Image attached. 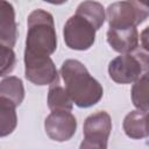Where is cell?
Listing matches in <instances>:
<instances>
[{"instance_id":"1","label":"cell","mask_w":149,"mask_h":149,"mask_svg":"<svg viewBox=\"0 0 149 149\" xmlns=\"http://www.w3.org/2000/svg\"><path fill=\"white\" fill-rule=\"evenodd\" d=\"M65 90L73 104L80 108L91 107L100 101L104 94L101 84L93 78L86 66L77 59H66L61 66Z\"/></svg>"},{"instance_id":"2","label":"cell","mask_w":149,"mask_h":149,"mask_svg":"<svg viewBox=\"0 0 149 149\" xmlns=\"http://www.w3.org/2000/svg\"><path fill=\"white\" fill-rule=\"evenodd\" d=\"M26 55L50 56L57 49V35L52 15L43 9L33 10L27 19Z\"/></svg>"},{"instance_id":"3","label":"cell","mask_w":149,"mask_h":149,"mask_svg":"<svg viewBox=\"0 0 149 149\" xmlns=\"http://www.w3.org/2000/svg\"><path fill=\"white\" fill-rule=\"evenodd\" d=\"M149 9L139 0H122L111 3L106 9L109 28H132L144 22Z\"/></svg>"},{"instance_id":"4","label":"cell","mask_w":149,"mask_h":149,"mask_svg":"<svg viewBox=\"0 0 149 149\" xmlns=\"http://www.w3.org/2000/svg\"><path fill=\"white\" fill-rule=\"evenodd\" d=\"M112 130V120L107 112L99 111L88 115L83 126L84 140L80 148L106 149L108 137Z\"/></svg>"},{"instance_id":"5","label":"cell","mask_w":149,"mask_h":149,"mask_svg":"<svg viewBox=\"0 0 149 149\" xmlns=\"http://www.w3.org/2000/svg\"><path fill=\"white\" fill-rule=\"evenodd\" d=\"M97 29L85 17L74 14L68 19L63 28V37L68 48L72 50H87L95 41Z\"/></svg>"},{"instance_id":"6","label":"cell","mask_w":149,"mask_h":149,"mask_svg":"<svg viewBox=\"0 0 149 149\" xmlns=\"http://www.w3.org/2000/svg\"><path fill=\"white\" fill-rule=\"evenodd\" d=\"M24 77L35 85H51L59 80L55 63L50 56H34L24 54Z\"/></svg>"},{"instance_id":"7","label":"cell","mask_w":149,"mask_h":149,"mask_svg":"<svg viewBox=\"0 0 149 149\" xmlns=\"http://www.w3.org/2000/svg\"><path fill=\"white\" fill-rule=\"evenodd\" d=\"M47 135L57 142L69 141L77 130V120L71 111H51L44 120Z\"/></svg>"},{"instance_id":"8","label":"cell","mask_w":149,"mask_h":149,"mask_svg":"<svg viewBox=\"0 0 149 149\" xmlns=\"http://www.w3.org/2000/svg\"><path fill=\"white\" fill-rule=\"evenodd\" d=\"M143 69L139 58L133 54H121L108 64V74L118 84H132L142 76Z\"/></svg>"},{"instance_id":"9","label":"cell","mask_w":149,"mask_h":149,"mask_svg":"<svg viewBox=\"0 0 149 149\" xmlns=\"http://www.w3.org/2000/svg\"><path fill=\"white\" fill-rule=\"evenodd\" d=\"M107 42L112 49L120 54H129L139 47V31L132 28H108Z\"/></svg>"},{"instance_id":"10","label":"cell","mask_w":149,"mask_h":149,"mask_svg":"<svg viewBox=\"0 0 149 149\" xmlns=\"http://www.w3.org/2000/svg\"><path fill=\"white\" fill-rule=\"evenodd\" d=\"M17 38V24L15 22V10L12 3L1 0L0 7V44L13 48Z\"/></svg>"},{"instance_id":"11","label":"cell","mask_w":149,"mask_h":149,"mask_svg":"<svg viewBox=\"0 0 149 149\" xmlns=\"http://www.w3.org/2000/svg\"><path fill=\"white\" fill-rule=\"evenodd\" d=\"M147 112L141 109H135L129 112L123 119V130L125 134L134 140L144 139L148 136L147 126H146Z\"/></svg>"},{"instance_id":"12","label":"cell","mask_w":149,"mask_h":149,"mask_svg":"<svg viewBox=\"0 0 149 149\" xmlns=\"http://www.w3.org/2000/svg\"><path fill=\"white\" fill-rule=\"evenodd\" d=\"M76 14L85 17L87 21H90L93 27L99 30L106 19V13L105 8L100 2L93 1V0H85L80 2L77 7Z\"/></svg>"},{"instance_id":"13","label":"cell","mask_w":149,"mask_h":149,"mask_svg":"<svg viewBox=\"0 0 149 149\" xmlns=\"http://www.w3.org/2000/svg\"><path fill=\"white\" fill-rule=\"evenodd\" d=\"M48 107L51 111H72L73 101L59 80L50 85L48 92Z\"/></svg>"},{"instance_id":"14","label":"cell","mask_w":149,"mask_h":149,"mask_svg":"<svg viewBox=\"0 0 149 149\" xmlns=\"http://www.w3.org/2000/svg\"><path fill=\"white\" fill-rule=\"evenodd\" d=\"M16 105L10 100L0 97V136L5 137L13 133L17 125L15 112Z\"/></svg>"},{"instance_id":"15","label":"cell","mask_w":149,"mask_h":149,"mask_svg":"<svg viewBox=\"0 0 149 149\" xmlns=\"http://www.w3.org/2000/svg\"><path fill=\"white\" fill-rule=\"evenodd\" d=\"M0 97L6 98L20 106L24 99V87L20 78L15 76L3 77L0 83Z\"/></svg>"},{"instance_id":"16","label":"cell","mask_w":149,"mask_h":149,"mask_svg":"<svg viewBox=\"0 0 149 149\" xmlns=\"http://www.w3.org/2000/svg\"><path fill=\"white\" fill-rule=\"evenodd\" d=\"M133 105L141 111H149V71L144 72L132 87Z\"/></svg>"},{"instance_id":"17","label":"cell","mask_w":149,"mask_h":149,"mask_svg":"<svg viewBox=\"0 0 149 149\" xmlns=\"http://www.w3.org/2000/svg\"><path fill=\"white\" fill-rule=\"evenodd\" d=\"M0 55H1V70H0V76L5 77L6 74L10 73L15 66L16 57L13 51V48L6 47L0 44Z\"/></svg>"},{"instance_id":"18","label":"cell","mask_w":149,"mask_h":149,"mask_svg":"<svg viewBox=\"0 0 149 149\" xmlns=\"http://www.w3.org/2000/svg\"><path fill=\"white\" fill-rule=\"evenodd\" d=\"M134 55L139 58L141 65H142V69L144 72L149 71V51H147L146 49L141 48L140 50H137V48L134 50Z\"/></svg>"},{"instance_id":"19","label":"cell","mask_w":149,"mask_h":149,"mask_svg":"<svg viewBox=\"0 0 149 149\" xmlns=\"http://www.w3.org/2000/svg\"><path fill=\"white\" fill-rule=\"evenodd\" d=\"M140 38H141V47L147 51H149V26L141 31Z\"/></svg>"},{"instance_id":"20","label":"cell","mask_w":149,"mask_h":149,"mask_svg":"<svg viewBox=\"0 0 149 149\" xmlns=\"http://www.w3.org/2000/svg\"><path fill=\"white\" fill-rule=\"evenodd\" d=\"M43 1L49 2V3H51V5H63V3H65L68 0H43Z\"/></svg>"},{"instance_id":"21","label":"cell","mask_w":149,"mask_h":149,"mask_svg":"<svg viewBox=\"0 0 149 149\" xmlns=\"http://www.w3.org/2000/svg\"><path fill=\"white\" fill-rule=\"evenodd\" d=\"M146 126H147V133L149 136V113H147V119H146Z\"/></svg>"},{"instance_id":"22","label":"cell","mask_w":149,"mask_h":149,"mask_svg":"<svg viewBox=\"0 0 149 149\" xmlns=\"http://www.w3.org/2000/svg\"><path fill=\"white\" fill-rule=\"evenodd\" d=\"M143 6H146L148 9H149V0H139Z\"/></svg>"}]
</instances>
